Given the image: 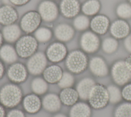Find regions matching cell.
Returning <instances> with one entry per match:
<instances>
[{
    "label": "cell",
    "instance_id": "13",
    "mask_svg": "<svg viewBox=\"0 0 131 117\" xmlns=\"http://www.w3.org/2000/svg\"><path fill=\"white\" fill-rule=\"evenodd\" d=\"M67 55L66 46L60 43H54L47 49V55L49 60L53 62L62 61Z\"/></svg>",
    "mask_w": 131,
    "mask_h": 117
},
{
    "label": "cell",
    "instance_id": "17",
    "mask_svg": "<svg viewBox=\"0 0 131 117\" xmlns=\"http://www.w3.org/2000/svg\"><path fill=\"white\" fill-rule=\"evenodd\" d=\"M95 84V81L91 77H86L81 79L76 87L79 98L83 100L88 101L90 93Z\"/></svg>",
    "mask_w": 131,
    "mask_h": 117
},
{
    "label": "cell",
    "instance_id": "43",
    "mask_svg": "<svg viewBox=\"0 0 131 117\" xmlns=\"http://www.w3.org/2000/svg\"><path fill=\"white\" fill-rule=\"evenodd\" d=\"M2 41H3V35L0 32V46L2 43Z\"/></svg>",
    "mask_w": 131,
    "mask_h": 117
},
{
    "label": "cell",
    "instance_id": "7",
    "mask_svg": "<svg viewBox=\"0 0 131 117\" xmlns=\"http://www.w3.org/2000/svg\"><path fill=\"white\" fill-rule=\"evenodd\" d=\"M38 13L45 21L52 22L55 20L58 14L56 4L51 0H43L38 6Z\"/></svg>",
    "mask_w": 131,
    "mask_h": 117
},
{
    "label": "cell",
    "instance_id": "27",
    "mask_svg": "<svg viewBox=\"0 0 131 117\" xmlns=\"http://www.w3.org/2000/svg\"><path fill=\"white\" fill-rule=\"evenodd\" d=\"M110 103L113 105L119 104L123 100L121 89L116 85H110L107 86Z\"/></svg>",
    "mask_w": 131,
    "mask_h": 117
},
{
    "label": "cell",
    "instance_id": "39",
    "mask_svg": "<svg viewBox=\"0 0 131 117\" xmlns=\"http://www.w3.org/2000/svg\"><path fill=\"white\" fill-rule=\"evenodd\" d=\"M124 62L128 68L131 71V54L125 59Z\"/></svg>",
    "mask_w": 131,
    "mask_h": 117
},
{
    "label": "cell",
    "instance_id": "19",
    "mask_svg": "<svg viewBox=\"0 0 131 117\" xmlns=\"http://www.w3.org/2000/svg\"><path fill=\"white\" fill-rule=\"evenodd\" d=\"M56 37L60 41L67 42L71 40L74 35V30L67 24L58 25L55 30Z\"/></svg>",
    "mask_w": 131,
    "mask_h": 117
},
{
    "label": "cell",
    "instance_id": "20",
    "mask_svg": "<svg viewBox=\"0 0 131 117\" xmlns=\"http://www.w3.org/2000/svg\"><path fill=\"white\" fill-rule=\"evenodd\" d=\"M79 98L76 89L71 87L63 89L59 96L61 102L67 106H73L75 104Z\"/></svg>",
    "mask_w": 131,
    "mask_h": 117
},
{
    "label": "cell",
    "instance_id": "38",
    "mask_svg": "<svg viewBox=\"0 0 131 117\" xmlns=\"http://www.w3.org/2000/svg\"><path fill=\"white\" fill-rule=\"evenodd\" d=\"M10 3L15 6H21L28 3L31 0H9Z\"/></svg>",
    "mask_w": 131,
    "mask_h": 117
},
{
    "label": "cell",
    "instance_id": "15",
    "mask_svg": "<svg viewBox=\"0 0 131 117\" xmlns=\"http://www.w3.org/2000/svg\"><path fill=\"white\" fill-rule=\"evenodd\" d=\"M16 10L10 5H4L0 7V23L4 25H9L17 20Z\"/></svg>",
    "mask_w": 131,
    "mask_h": 117
},
{
    "label": "cell",
    "instance_id": "26",
    "mask_svg": "<svg viewBox=\"0 0 131 117\" xmlns=\"http://www.w3.org/2000/svg\"><path fill=\"white\" fill-rule=\"evenodd\" d=\"M101 4L98 0H87L82 5L81 10L86 16L96 15L99 11Z\"/></svg>",
    "mask_w": 131,
    "mask_h": 117
},
{
    "label": "cell",
    "instance_id": "10",
    "mask_svg": "<svg viewBox=\"0 0 131 117\" xmlns=\"http://www.w3.org/2000/svg\"><path fill=\"white\" fill-rule=\"evenodd\" d=\"M91 73L96 77H103L108 75L109 69L105 60L100 56L93 57L89 63Z\"/></svg>",
    "mask_w": 131,
    "mask_h": 117
},
{
    "label": "cell",
    "instance_id": "37",
    "mask_svg": "<svg viewBox=\"0 0 131 117\" xmlns=\"http://www.w3.org/2000/svg\"><path fill=\"white\" fill-rule=\"evenodd\" d=\"M124 46L126 50L131 54V35L124 38Z\"/></svg>",
    "mask_w": 131,
    "mask_h": 117
},
{
    "label": "cell",
    "instance_id": "33",
    "mask_svg": "<svg viewBox=\"0 0 131 117\" xmlns=\"http://www.w3.org/2000/svg\"><path fill=\"white\" fill-rule=\"evenodd\" d=\"M35 36L36 40L39 42H46L51 39L52 37V32L49 28L41 27L36 30Z\"/></svg>",
    "mask_w": 131,
    "mask_h": 117
},
{
    "label": "cell",
    "instance_id": "14",
    "mask_svg": "<svg viewBox=\"0 0 131 117\" xmlns=\"http://www.w3.org/2000/svg\"><path fill=\"white\" fill-rule=\"evenodd\" d=\"M60 9L64 16L72 18L76 16L79 12L80 5L78 0H61Z\"/></svg>",
    "mask_w": 131,
    "mask_h": 117
},
{
    "label": "cell",
    "instance_id": "30",
    "mask_svg": "<svg viewBox=\"0 0 131 117\" xmlns=\"http://www.w3.org/2000/svg\"><path fill=\"white\" fill-rule=\"evenodd\" d=\"M117 15L122 20H127L131 18V5L128 3H121L119 4L116 9Z\"/></svg>",
    "mask_w": 131,
    "mask_h": 117
},
{
    "label": "cell",
    "instance_id": "18",
    "mask_svg": "<svg viewBox=\"0 0 131 117\" xmlns=\"http://www.w3.org/2000/svg\"><path fill=\"white\" fill-rule=\"evenodd\" d=\"M92 108L85 102L76 103L70 111V117H91Z\"/></svg>",
    "mask_w": 131,
    "mask_h": 117
},
{
    "label": "cell",
    "instance_id": "11",
    "mask_svg": "<svg viewBox=\"0 0 131 117\" xmlns=\"http://www.w3.org/2000/svg\"><path fill=\"white\" fill-rule=\"evenodd\" d=\"M110 30L112 37L117 40L123 39L129 35L130 28L125 20L118 19L112 23L110 27Z\"/></svg>",
    "mask_w": 131,
    "mask_h": 117
},
{
    "label": "cell",
    "instance_id": "42",
    "mask_svg": "<svg viewBox=\"0 0 131 117\" xmlns=\"http://www.w3.org/2000/svg\"><path fill=\"white\" fill-rule=\"evenodd\" d=\"M54 117H67L66 115L62 113H58L54 116Z\"/></svg>",
    "mask_w": 131,
    "mask_h": 117
},
{
    "label": "cell",
    "instance_id": "36",
    "mask_svg": "<svg viewBox=\"0 0 131 117\" xmlns=\"http://www.w3.org/2000/svg\"><path fill=\"white\" fill-rule=\"evenodd\" d=\"M7 117H25L23 111L17 109H14L10 111L7 114Z\"/></svg>",
    "mask_w": 131,
    "mask_h": 117
},
{
    "label": "cell",
    "instance_id": "2",
    "mask_svg": "<svg viewBox=\"0 0 131 117\" xmlns=\"http://www.w3.org/2000/svg\"><path fill=\"white\" fill-rule=\"evenodd\" d=\"M89 64L88 58L85 53L79 50L72 51L68 56L66 65L72 72L78 74L84 71Z\"/></svg>",
    "mask_w": 131,
    "mask_h": 117
},
{
    "label": "cell",
    "instance_id": "1",
    "mask_svg": "<svg viewBox=\"0 0 131 117\" xmlns=\"http://www.w3.org/2000/svg\"><path fill=\"white\" fill-rule=\"evenodd\" d=\"M88 101L91 108L95 110L105 108L110 103L107 87L102 84L96 83L90 93Z\"/></svg>",
    "mask_w": 131,
    "mask_h": 117
},
{
    "label": "cell",
    "instance_id": "31",
    "mask_svg": "<svg viewBox=\"0 0 131 117\" xmlns=\"http://www.w3.org/2000/svg\"><path fill=\"white\" fill-rule=\"evenodd\" d=\"M31 87L33 91L38 94H42L45 93L48 89L47 81L40 77L36 78L33 80Z\"/></svg>",
    "mask_w": 131,
    "mask_h": 117
},
{
    "label": "cell",
    "instance_id": "28",
    "mask_svg": "<svg viewBox=\"0 0 131 117\" xmlns=\"http://www.w3.org/2000/svg\"><path fill=\"white\" fill-rule=\"evenodd\" d=\"M119 46L117 39L113 37H107L102 41L101 47L103 51L106 54H112L116 51Z\"/></svg>",
    "mask_w": 131,
    "mask_h": 117
},
{
    "label": "cell",
    "instance_id": "21",
    "mask_svg": "<svg viewBox=\"0 0 131 117\" xmlns=\"http://www.w3.org/2000/svg\"><path fill=\"white\" fill-rule=\"evenodd\" d=\"M63 74L60 67L57 65H52L46 68L43 71L45 80L50 83L58 82Z\"/></svg>",
    "mask_w": 131,
    "mask_h": 117
},
{
    "label": "cell",
    "instance_id": "9",
    "mask_svg": "<svg viewBox=\"0 0 131 117\" xmlns=\"http://www.w3.org/2000/svg\"><path fill=\"white\" fill-rule=\"evenodd\" d=\"M47 58L42 52H38L31 56L27 64L29 72L35 75L40 74L46 69Z\"/></svg>",
    "mask_w": 131,
    "mask_h": 117
},
{
    "label": "cell",
    "instance_id": "24",
    "mask_svg": "<svg viewBox=\"0 0 131 117\" xmlns=\"http://www.w3.org/2000/svg\"><path fill=\"white\" fill-rule=\"evenodd\" d=\"M21 31L19 27L15 24L7 25L3 30V36L8 42L12 43L17 41L20 37Z\"/></svg>",
    "mask_w": 131,
    "mask_h": 117
},
{
    "label": "cell",
    "instance_id": "8",
    "mask_svg": "<svg viewBox=\"0 0 131 117\" xmlns=\"http://www.w3.org/2000/svg\"><path fill=\"white\" fill-rule=\"evenodd\" d=\"M41 17L36 11H31L26 13L21 18L20 26L21 29L27 33H31L37 29L40 23Z\"/></svg>",
    "mask_w": 131,
    "mask_h": 117
},
{
    "label": "cell",
    "instance_id": "32",
    "mask_svg": "<svg viewBox=\"0 0 131 117\" xmlns=\"http://www.w3.org/2000/svg\"><path fill=\"white\" fill-rule=\"evenodd\" d=\"M74 27L78 30L82 31L86 29L90 25V21L85 15L77 16L73 22Z\"/></svg>",
    "mask_w": 131,
    "mask_h": 117
},
{
    "label": "cell",
    "instance_id": "45",
    "mask_svg": "<svg viewBox=\"0 0 131 117\" xmlns=\"http://www.w3.org/2000/svg\"><path fill=\"white\" fill-rule=\"evenodd\" d=\"M51 1H57V0H51Z\"/></svg>",
    "mask_w": 131,
    "mask_h": 117
},
{
    "label": "cell",
    "instance_id": "3",
    "mask_svg": "<svg viewBox=\"0 0 131 117\" xmlns=\"http://www.w3.org/2000/svg\"><path fill=\"white\" fill-rule=\"evenodd\" d=\"M111 75L115 84L123 86L131 80V71L127 67L124 60L116 61L111 69Z\"/></svg>",
    "mask_w": 131,
    "mask_h": 117
},
{
    "label": "cell",
    "instance_id": "5",
    "mask_svg": "<svg viewBox=\"0 0 131 117\" xmlns=\"http://www.w3.org/2000/svg\"><path fill=\"white\" fill-rule=\"evenodd\" d=\"M37 48L36 39L30 35H25L20 37L16 44L17 53L23 58H27L33 55Z\"/></svg>",
    "mask_w": 131,
    "mask_h": 117
},
{
    "label": "cell",
    "instance_id": "35",
    "mask_svg": "<svg viewBox=\"0 0 131 117\" xmlns=\"http://www.w3.org/2000/svg\"><path fill=\"white\" fill-rule=\"evenodd\" d=\"M122 99L126 102H131V83L124 85L121 89Z\"/></svg>",
    "mask_w": 131,
    "mask_h": 117
},
{
    "label": "cell",
    "instance_id": "40",
    "mask_svg": "<svg viewBox=\"0 0 131 117\" xmlns=\"http://www.w3.org/2000/svg\"><path fill=\"white\" fill-rule=\"evenodd\" d=\"M0 117H5V111L4 108L0 105Z\"/></svg>",
    "mask_w": 131,
    "mask_h": 117
},
{
    "label": "cell",
    "instance_id": "41",
    "mask_svg": "<svg viewBox=\"0 0 131 117\" xmlns=\"http://www.w3.org/2000/svg\"><path fill=\"white\" fill-rule=\"evenodd\" d=\"M4 68L3 65L0 61V79L2 77L4 74Z\"/></svg>",
    "mask_w": 131,
    "mask_h": 117
},
{
    "label": "cell",
    "instance_id": "4",
    "mask_svg": "<svg viewBox=\"0 0 131 117\" xmlns=\"http://www.w3.org/2000/svg\"><path fill=\"white\" fill-rule=\"evenodd\" d=\"M21 97L20 89L13 84L5 86L0 91V100L2 103L7 107L16 106L20 102Z\"/></svg>",
    "mask_w": 131,
    "mask_h": 117
},
{
    "label": "cell",
    "instance_id": "25",
    "mask_svg": "<svg viewBox=\"0 0 131 117\" xmlns=\"http://www.w3.org/2000/svg\"><path fill=\"white\" fill-rule=\"evenodd\" d=\"M0 56L5 62L12 63L16 61L17 53L12 46L5 45L2 46L0 49Z\"/></svg>",
    "mask_w": 131,
    "mask_h": 117
},
{
    "label": "cell",
    "instance_id": "34",
    "mask_svg": "<svg viewBox=\"0 0 131 117\" xmlns=\"http://www.w3.org/2000/svg\"><path fill=\"white\" fill-rule=\"evenodd\" d=\"M74 83V77L72 74L68 72L63 73L60 80L58 82V85L62 88L71 87Z\"/></svg>",
    "mask_w": 131,
    "mask_h": 117
},
{
    "label": "cell",
    "instance_id": "22",
    "mask_svg": "<svg viewBox=\"0 0 131 117\" xmlns=\"http://www.w3.org/2000/svg\"><path fill=\"white\" fill-rule=\"evenodd\" d=\"M41 105L40 99L34 94L26 96L24 100L25 109L30 113H35L39 111Z\"/></svg>",
    "mask_w": 131,
    "mask_h": 117
},
{
    "label": "cell",
    "instance_id": "6",
    "mask_svg": "<svg viewBox=\"0 0 131 117\" xmlns=\"http://www.w3.org/2000/svg\"><path fill=\"white\" fill-rule=\"evenodd\" d=\"M80 44L84 52L93 53L98 50L100 41L97 34L93 31H86L80 37Z\"/></svg>",
    "mask_w": 131,
    "mask_h": 117
},
{
    "label": "cell",
    "instance_id": "12",
    "mask_svg": "<svg viewBox=\"0 0 131 117\" xmlns=\"http://www.w3.org/2000/svg\"><path fill=\"white\" fill-rule=\"evenodd\" d=\"M90 26L95 33L103 35L106 33L110 27V20L105 15H96L90 21Z\"/></svg>",
    "mask_w": 131,
    "mask_h": 117
},
{
    "label": "cell",
    "instance_id": "44",
    "mask_svg": "<svg viewBox=\"0 0 131 117\" xmlns=\"http://www.w3.org/2000/svg\"><path fill=\"white\" fill-rule=\"evenodd\" d=\"M128 3L131 5V0H128Z\"/></svg>",
    "mask_w": 131,
    "mask_h": 117
},
{
    "label": "cell",
    "instance_id": "23",
    "mask_svg": "<svg viewBox=\"0 0 131 117\" xmlns=\"http://www.w3.org/2000/svg\"><path fill=\"white\" fill-rule=\"evenodd\" d=\"M43 105L46 110L49 112L57 111L60 108L61 101L60 98L55 94H49L43 99Z\"/></svg>",
    "mask_w": 131,
    "mask_h": 117
},
{
    "label": "cell",
    "instance_id": "16",
    "mask_svg": "<svg viewBox=\"0 0 131 117\" xmlns=\"http://www.w3.org/2000/svg\"><path fill=\"white\" fill-rule=\"evenodd\" d=\"M8 75L13 82L20 83L24 81L27 76L26 67L21 63L12 65L8 70Z\"/></svg>",
    "mask_w": 131,
    "mask_h": 117
},
{
    "label": "cell",
    "instance_id": "29",
    "mask_svg": "<svg viewBox=\"0 0 131 117\" xmlns=\"http://www.w3.org/2000/svg\"><path fill=\"white\" fill-rule=\"evenodd\" d=\"M117 105L114 111V117H131V102L125 101Z\"/></svg>",
    "mask_w": 131,
    "mask_h": 117
}]
</instances>
